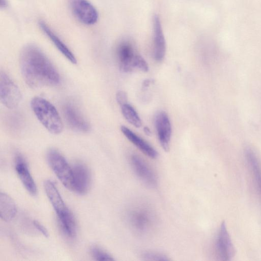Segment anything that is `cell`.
I'll return each instance as SVG.
<instances>
[{"label":"cell","instance_id":"6da1fadb","mask_svg":"<svg viewBox=\"0 0 261 261\" xmlns=\"http://www.w3.org/2000/svg\"><path fill=\"white\" fill-rule=\"evenodd\" d=\"M20 67L24 81L31 88L54 86L60 83L58 71L36 45H27L22 50Z\"/></svg>","mask_w":261,"mask_h":261},{"label":"cell","instance_id":"7a4b0ae2","mask_svg":"<svg viewBox=\"0 0 261 261\" xmlns=\"http://www.w3.org/2000/svg\"><path fill=\"white\" fill-rule=\"evenodd\" d=\"M125 219L130 230L141 237L150 235L157 223L154 210L144 201L132 203L126 210Z\"/></svg>","mask_w":261,"mask_h":261},{"label":"cell","instance_id":"3957f363","mask_svg":"<svg viewBox=\"0 0 261 261\" xmlns=\"http://www.w3.org/2000/svg\"><path fill=\"white\" fill-rule=\"evenodd\" d=\"M31 107L42 126L54 135L61 133L63 125L59 113L48 100L36 97L31 101Z\"/></svg>","mask_w":261,"mask_h":261},{"label":"cell","instance_id":"277c9868","mask_svg":"<svg viewBox=\"0 0 261 261\" xmlns=\"http://www.w3.org/2000/svg\"><path fill=\"white\" fill-rule=\"evenodd\" d=\"M47 160L53 171L62 184L73 190V171L64 157L58 151L52 149L47 154Z\"/></svg>","mask_w":261,"mask_h":261},{"label":"cell","instance_id":"5b68a950","mask_svg":"<svg viewBox=\"0 0 261 261\" xmlns=\"http://www.w3.org/2000/svg\"><path fill=\"white\" fill-rule=\"evenodd\" d=\"M0 99L7 108H17L21 100V94L18 85L5 72L0 74Z\"/></svg>","mask_w":261,"mask_h":261},{"label":"cell","instance_id":"8992f818","mask_svg":"<svg viewBox=\"0 0 261 261\" xmlns=\"http://www.w3.org/2000/svg\"><path fill=\"white\" fill-rule=\"evenodd\" d=\"M70 6L74 16L81 23L88 26L97 23L98 11L88 0H71Z\"/></svg>","mask_w":261,"mask_h":261},{"label":"cell","instance_id":"52a82bcc","mask_svg":"<svg viewBox=\"0 0 261 261\" xmlns=\"http://www.w3.org/2000/svg\"><path fill=\"white\" fill-rule=\"evenodd\" d=\"M130 162L133 171L143 184L151 188L157 187L158 181L156 175L141 158L132 155L130 157Z\"/></svg>","mask_w":261,"mask_h":261},{"label":"cell","instance_id":"ba28073f","mask_svg":"<svg viewBox=\"0 0 261 261\" xmlns=\"http://www.w3.org/2000/svg\"><path fill=\"white\" fill-rule=\"evenodd\" d=\"M215 250L219 259L221 261H231L235 256V248L230 234L227 230L225 221H223L215 243Z\"/></svg>","mask_w":261,"mask_h":261},{"label":"cell","instance_id":"9c48e42d","mask_svg":"<svg viewBox=\"0 0 261 261\" xmlns=\"http://www.w3.org/2000/svg\"><path fill=\"white\" fill-rule=\"evenodd\" d=\"M155 124L158 134V139L165 152L169 150L172 128L168 116L164 111L159 112L155 118Z\"/></svg>","mask_w":261,"mask_h":261},{"label":"cell","instance_id":"30bf717a","mask_svg":"<svg viewBox=\"0 0 261 261\" xmlns=\"http://www.w3.org/2000/svg\"><path fill=\"white\" fill-rule=\"evenodd\" d=\"M73 190L83 195L89 190L91 177L88 168L81 163H76L72 167Z\"/></svg>","mask_w":261,"mask_h":261},{"label":"cell","instance_id":"8fae6325","mask_svg":"<svg viewBox=\"0 0 261 261\" xmlns=\"http://www.w3.org/2000/svg\"><path fill=\"white\" fill-rule=\"evenodd\" d=\"M63 113L66 122L72 129L81 132L89 131L88 122L73 104H65L63 107Z\"/></svg>","mask_w":261,"mask_h":261},{"label":"cell","instance_id":"7c38bea8","mask_svg":"<svg viewBox=\"0 0 261 261\" xmlns=\"http://www.w3.org/2000/svg\"><path fill=\"white\" fill-rule=\"evenodd\" d=\"M15 168L19 178L27 191L31 196H36L38 189L35 181L30 173L24 157L19 154L16 157Z\"/></svg>","mask_w":261,"mask_h":261},{"label":"cell","instance_id":"4fadbf2b","mask_svg":"<svg viewBox=\"0 0 261 261\" xmlns=\"http://www.w3.org/2000/svg\"><path fill=\"white\" fill-rule=\"evenodd\" d=\"M154 58L158 62H161L166 53V41L160 17L155 15L153 18Z\"/></svg>","mask_w":261,"mask_h":261},{"label":"cell","instance_id":"5bb4252c","mask_svg":"<svg viewBox=\"0 0 261 261\" xmlns=\"http://www.w3.org/2000/svg\"><path fill=\"white\" fill-rule=\"evenodd\" d=\"M118 58L120 70L124 73L134 69V62L136 55L132 45L128 42L121 43L118 48Z\"/></svg>","mask_w":261,"mask_h":261},{"label":"cell","instance_id":"9a60e30c","mask_svg":"<svg viewBox=\"0 0 261 261\" xmlns=\"http://www.w3.org/2000/svg\"><path fill=\"white\" fill-rule=\"evenodd\" d=\"M39 26L48 38L51 40L55 46L65 57V58L73 64H76L77 61L76 57L70 49L62 41L61 39L56 35L54 31L43 21L39 22Z\"/></svg>","mask_w":261,"mask_h":261},{"label":"cell","instance_id":"2e32d148","mask_svg":"<svg viewBox=\"0 0 261 261\" xmlns=\"http://www.w3.org/2000/svg\"><path fill=\"white\" fill-rule=\"evenodd\" d=\"M44 190L46 195L55 211L57 215L65 211L68 208L55 185L50 180H47L44 183Z\"/></svg>","mask_w":261,"mask_h":261},{"label":"cell","instance_id":"e0dca14e","mask_svg":"<svg viewBox=\"0 0 261 261\" xmlns=\"http://www.w3.org/2000/svg\"><path fill=\"white\" fill-rule=\"evenodd\" d=\"M121 131L126 138L147 157L156 159L158 156V152L148 143L125 126L121 127Z\"/></svg>","mask_w":261,"mask_h":261},{"label":"cell","instance_id":"ac0fdd59","mask_svg":"<svg viewBox=\"0 0 261 261\" xmlns=\"http://www.w3.org/2000/svg\"><path fill=\"white\" fill-rule=\"evenodd\" d=\"M62 233L70 239H73L77 234V225L73 214L69 209L57 215Z\"/></svg>","mask_w":261,"mask_h":261},{"label":"cell","instance_id":"d6986e66","mask_svg":"<svg viewBox=\"0 0 261 261\" xmlns=\"http://www.w3.org/2000/svg\"><path fill=\"white\" fill-rule=\"evenodd\" d=\"M17 208L16 203L5 193H0V217L5 221H12L16 217Z\"/></svg>","mask_w":261,"mask_h":261},{"label":"cell","instance_id":"ffe728a7","mask_svg":"<svg viewBox=\"0 0 261 261\" xmlns=\"http://www.w3.org/2000/svg\"><path fill=\"white\" fill-rule=\"evenodd\" d=\"M245 156L261 195V166L260 163L256 155L250 149H246Z\"/></svg>","mask_w":261,"mask_h":261},{"label":"cell","instance_id":"44dd1931","mask_svg":"<svg viewBox=\"0 0 261 261\" xmlns=\"http://www.w3.org/2000/svg\"><path fill=\"white\" fill-rule=\"evenodd\" d=\"M122 114L124 118L136 128L142 126L141 120L135 109L128 103L120 106Z\"/></svg>","mask_w":261,"mask_h":261},{"label":"cell","instance_id":"7402d4cb","mask_svg":"<svg viewBox=\"0 0 261 261\" xmlns=\"http://www.w3.org/2000/svg\"><path fill=\"white\" fill-rule=\"evenodd\" d=\"M90 254L93 258L97 261H113L115 260L109 253L99 246L94 245L90 248Z\"/></svg>","mask_w":261,"mask_h":261},{"label":"cell","instance_id":"603a6c76","mask_svg":"<svg viewBox=\"0 0 261 261\" xmlns=\"http://www.w3.org/2000/svg\"><path fill=\"white\" fill-rule=\"evenodd\" d=\"M144 261H168V257L164 254L155 252H145L141 255Z\"/></svg>","mask_w":261,"mask_h":261},{"label":"cell","instance_id":"cb8c5ba5","mask_svg":"<svg viewBox=\"0 0 261 261\" xmlns=\"http://www.w3.org/2000/svg\"><path fill=\"white\" fill-rule=\"evenodd\" d=\"M134 69H138L143 72H147L149 67L142 56L137 55L135 57L134 62Z\"/></svg>","mask_w":261,"mask_h":261},{"label":"cell","instance_id":"d4e9b609","mask_svg":"<svg viewBox=\"0 0 261 261\" xmlns=\"http://www.w3.org/2000/svg\"><path fill=\"white\" fill-rule=\"evenodd\" d=\"M118 103L121 106L128 103V96L126 93L120 91L116 96Z\"/></svg>","mask_w":261,"mask_h":261},{"label":"cell","instance_id":"484cf974","mask_svg":"<svg viewBox=\"0 0 261 261\" xmlns=\"http://www.w3.org/2000/svg\"><path fill=\"white\" fill-rule=\"evenodd\" d=\"M33 225L35 226V228L44 237H48L49 236V232L46 228L42 225L39 221H33Z\"/></svg>","mask_w":261,"mask_h":261},{"label":"cell","instance_id":"4316f807","mask_svg":"<svg viewBox=\"0 0 261 261\" xmlns=\"http://www.w3.org/2000/svg\"><path fill=\"white\" fill-rule=\"evenodd\" d=\"M154 83L153 80H150V79H148V80H144L143 83H142V87L143 88H146L147 87H148L151 84H153Z\"/></svg>","mask_w":261,"mask_h":261},{"label":"cell","instance_id":"83f0119b","mask_svg":"<svg viewBox=\"0 0 261 261\" xmlns=\"http://www.w3.org/2000/svg\"><path fill=\"white\" fill-rule=\"evenodd\" d=\"M8 3L7 0H0V6L1 8H5L7 7Z\"/></svg>","mask_w":261,"mask_h":261},{"label":"cell","instance_id":"f1b7e54d","mask_svg":"<svg viewBox=\"0 0 261 261\" xmlns=\"http://www.w3.org/2000/svg\"><path fill=\"white\" fill-rule=\"evenodd\" d=\"M143 130L146 135H147V136H151L152 132L148 127H144Z\"/></svg>","mask_w":261,"mask_h":261}]
</instances>
